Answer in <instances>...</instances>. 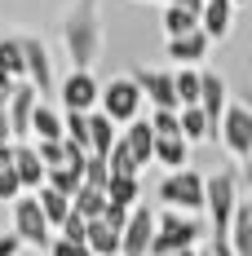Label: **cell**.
<instances>
[{"label":"cell","instance_id":"cell-1","mask_svg":"<svg viewBox=\"0 0 252 256\" xmlns=\"http://www.w3.org/2000/svg\"><path fill=\"white\" fill-rule=\"evenodd\" d=\"M62 40L76 71H93L102 58V0H71V9L62 14Z\"/></svg>","mask_w":252,"mask_h":256},{"label":"cell","instance_id":"cell-2","mask_svg":"<svg viewBox=\"0 0 252 256\" xmlns=\"http://www.w3.org/2000/svg\"><path fill=\"white\" fill-rule=\"evenodd\" d=\"M159 204L173 208V212H186V216H199L208 208V177H199L195 168L168 172L159 181Z\"/></svg>","mask_w":252,"mask_h":256},{"label":"cell","instance_id":"cell-3","mask_svg":"<svg viewBox=\"0 0 252 256\" xmlns=\"http://www.w3.org/2000/svg\"><path fill=\"white\" fill-rule=\"evenodd\" d=\"M203 238V226L199 216H186V212H159L155 221V243H151V256H173V252H190L195 243Z\"/></svg>","mask_w":252,"mask_h":256},{"label":"cell","instance_id":"cell-4","mask_svg":"<svg viewBox=\"0 0 252 256\" xmlns=\"http://www.w3.org/2000/svg\"><path fill=\"white\" fill-rule=\"evenodd\" d=\"M208 230L212 238H230L234 212H239V177L234 172H212L208 177Z\"/></svg>","mask_w":252,"mask_h":256},{"label":"cell","instance_id":"cell-5","mask_svg":"<svg viewBox=\"0 0 252 256\" xmlns=\"http://www.w3.org/2000/svg\"><path fill=\"white\" fill-rule=\"evenodd\" d=\"M142 88H137V80L133 76H115L111 84H102V115L111 120V124L120 128V124H133L137 120V110H142Z\"/></svg>","mask_w":252,"mask_h":256},{"label":"cell","instance_id":"cell-6","mask_svg":"<svg viewBox=\"0 0 252 256\" xmlns=\"http://www.w3.org/2000/svg\"><path fill=\"white\" fill-rule=\"evenodd\" d=\"M14 234L27 248H40V252L53 248V226H49V216H45V208H40V199H27L23 194L14 204Z\"/></svg>","mask_w":252,"mask_h":256},{"label":"cell","instance_id":"cell-7","mask_svg":"<svg viewBox=\"0 0 252 256\" xmlns=\"http://www.w3.org/2000/svg\"><path fill=\"white\" fill-rule=\"evenodd\" d=\"M217 142H221L234 159H248V154H252V110L243 102H230L226 106L221 128H217Z\"/></svg>","mask_w":252,"mask_h":256},{"label":"cell","instance_id":"cell-8","mask_svg":"<svg viewBox=\"0 0 252 256\" xmlns=\"http://www.w3.org/2000/svg\"><path fill=\"white\" fill-rule=\"evenodd\" d=\"M58 98L67 110H80V115H93L102 102V84L93 80V71H71V76L58 84Z\"/></svg>","mask_w":252,"mask_h":256},{"label":"cell","instance_id":"cell-9","mask_svg":"<svg viewBox=\"0 0 252 256\" xmlns=\"http://www.w3.org/2000/svg\"><path fill=\"white\" fill-rule=\"evenodd\" d=\"M23 58H27V84H31L40 98H49L53 88H58V80H53V58H49V49H45V40L23 36Z\"/></svg>","mask_w":252,"mask_h":256},{"label":"cell","instance_id":"cell-10","mask_svg":"<svg viewBox=\"0 0 252 256\" xmlns=\"http://www.w3.org/2000/svg\"><path fill=\"white\" fill-rule=\"evenodd\" d=\"M155 208H133L128 212V226H124V238H120V256H151V243H155Z\"/></svg>","mask_w":252,"mask_h":256},{"label":"cell","instance_id":"cell-11","mask_svg":"<svg viewBox=\"0 0 252 256\" xmlns=\"http://www.w3.org/2000/svg\"><path fill=\"white\" fill-rule=\"evenodd\" d=\"M133 80H137L142 98H146L155 110H181V102H177V84H173L168 71H133Z\"/></svg>","mask_w":252,"mask_h":256},{"label":"cell","instance_id":"cell-12","mask_svg":"<svg viewBox=\"0 0 252 256\" xmlns=\"http://www.w3.org/2000/svg\"><path fill=\"white\" fill-rule=\"evenodd\" d=\"M36 106H40V93L31 88V84H14V93H9V128H14V142H23L31 137V120H36Z\"/></svg>","mask_w":252,"mask_h":256},{"label":"cell","instance_id":"cell-13","mask_svg":"<svg viewBox=\"0 0 252 256\" xmlns=\"http://www.w3.org/2000/svg\"><path fill=\"white\" fill-rule=\"evenodd\" d=\"M14 172L23 181V190H45V181H49V168H45V159L36 146H27V142H14Z\"/></svg>","mask_w":252,"mask_h":256},{"label":"cell","instance_id":"cell-14","mask_svg":"<svg viewBox=\"0 0 252 256\" xmlns=\"http://www.w3.org/2000/svg\"><path fill=\"white\" fill-rule=\"evenodd\" d=\"M226 106H230V98H226V80L217 76V71H203V93H199V110L208 115V124H212V132L221 128V115H226Z\"/></svg>","mask_w":252,"mask_h":256},{"label":"cell","instance_id":"cell-15","mask_svg":"<svg viewBox=\"0 0 252 256\" xmlns=\"http://www.w3.org/2000/svg\"><path fill=\"white\" fill-rule=\"evenodd\" d=\"M230 26H234V4L230 0H203V14H199V31L208 40H226Z\"/></svg>","mask_w":252,"mask_h":256},{"label":"cell","instance_id":"cell-16","mask_svg":"<svg viewBox=\"0 0 252 256\" xmlns=\"http://www.w3.org/2000/svg\"><path fill=\"white\" fill-rule=\"evenodd\" d=\"M208 36L203 31H190V36H181V40H168V58H173L177 66H195V62H203L208 58Z\"/></svg>","mask_w":252,"mask_h":256},{"label":"cell","instance_id":"cell-17","mask_svg":"<svg viewBox=\"0 0 252 256\" xmlns=\"http://www.w3.org/2000/svg\"><path fill=\"white\" fill-rule=\"evenodd\" d=\"M124 142H128V150H133V159L146 168V164H155V128L151 120H133V124L124 128Z\"/></svg>","mask_w":252,"mask_h":256},{"label":"cell","instance_id":"cell-18","mask_svg":"<svg viewBox=\"0 0 252 256\" xmlns=\"http://www.w3.org/2000/svg\"><path fill=\"white\" fill-rule=\"evenodd\" d=\"M115 142H120V128L111 124L102 110H93V115H89V154L106 159V154L115 150Z\"/></svg>","mask_w":252,"mask_h":256},{"label":"cell","instance_id":"cell-19","mask_svg":"<svg viewBox=\"0 0 252 256\" xmlns=\"http://www.w3.org/2000/svg\"><path fill=\"white\" fill-rule=\"evenodd\" d=\"M155 164H164L168 172H181L190 164V142L186 137H155Z\"/></svg>","mask_w":252,"mask_h":256},{"label":"cell","instance_id":"cell-20","mask_svg":"<svg viewBox=\"0 0 252 256\" xmlns=\"http://www.w3.org/2000/svg\"><path fill=\"white\" fill-rule=\"evenodd\" d=\"M120 238H124V234H120V230H111L106 221H89L84 248H89L93 256H120Z\"/></svg>","mask_w":252,"mask_h":256},{"label":"cell","instance_id":"cell-21","mask_svg":"<svg viewBox=\"0 0 252 256\" xmlns=\"http://www.w3.org/2000/svg\"><path fill=\"white\" fill-rule=\"evenodd\" d=\"M31 137H36V142H62V137H67V128H62V115H58L49 102H40V106H36V120H31Z\"/></svg>","mask_w":252,"mask_h":256},{"label":"cell","instance_id":"cell-22","mask_svg":"<svg viewBox=\"0 0 252 256\" xmlns=\"http://www.w3.org/2000/svg\"><path fill=\"white\" fill-rule=\"evenodd\" d=\"M0 71L14 76L18 84L27 80V58H23V36H0Z\"/></svg>","mask_w":252,"mask_h":256},{"label":"cell","instance_id":"cell-23","mask_svg":"<svg viewBox=\"0 0 252 256\" xmlns=\"http://www.w3.org/2000/svg\"><path fill=\"white\" fill-rule=\"evenodd\" d=\"M177 120H181V137L190 142V146H199V142H212L217 132L208 124V115H203L199 106H186V110H177Z\"/></svg>","mask_w":252,"mask_h":256},{"label":"cell","instance_id":"cell-24","mask_svg":"<svg viewBox=\"0 0 252 256\" xmlns=\"http://www.w3.org/2000/svg\"><path fill=\"white\" fill-rule=\"evenodd\" d=\"M173 84H177V102H181V110H186V106H199L203 71H195V66H181V71H173Z\"/></svg>","mask_w":252,"mask_h":256},{"label":"cell","instance_id":"cell-25","mask_svg":"<svg viewBox=\"0 0 252 256\" xmlns=\"http://www.w3.org/2000/svg\"><path fill=\"white\" fill-rule=\"evenodd\" d=\"M106 199H111L115 208H128V212H133L137 199H142V181L137 177H111L106 181Z\"/></svg>","mask_w":252,"mask_h":256},{"label":"cell","instance_id":"cell-26","mask_svg":"<svg viewBox=\"0 0 252 256\" xmlns=\"http://www.w3.org/2000/svg\"><path fill=\"white\" fill-rule=\"evenodd\" d=\"M230 248L234 256H252V212L239 199V212H234V226H230Z\"/></svg>","mask_w":252,"mask_h":256},{"label":"cell","instance_id":"cell-27","mask_svg":"<svg viewBox=\"0 0 252 256\" xmlns=\"http://www.w3.org/2000/svg\"><path fill=\"white\" fill-rule=\"evenodd\" d=\"M190 31H199V18L186 14V9H177V4H164V36H168V40H181V36H190Z\"/></svg>","mask_w":252,"mask_h":256},{"label":"cell","instance_id":"cell-28","mask_svg":"<svg viewBox=\"0 0 252 256\" xmlns=\"http://www.w3.org/2000/svg\"><path fill=\"white\" fill-rule=\"evenodd\" d=\"M106 168H111V177H137V172H142V164L133 159V150H128V142H124V132H120L115 150L106 154Z\"/></svg>","mask_w":252,"mask_h":256},{"label":"cell","instance_id":"cell-29","mask_svg":"<svg viewBox=\"0 0 252 256\" xmlns=\"http://www.w3.org/2000/svg\"><path fill=\"white\" fill-rule=\"evenodd\" d=\"M36 199H40V208H45L49 226H53V230H62V221L71 216V199H67V194H58V190H49V186H45Z\"/></svg>","mask_w":252,"mask_h":256},{"label":"cell","instance_id":"cell-30","mask_svg":"<svg viewBox=\"0 0 252 256\" xmlns=\"http://www.w3.org/2000/svg\"><path fill=\"white\" fill-rule=\"evenodd\" d=\"M106 204H111V199H106V190H89V186H84V190H80L76 199H71V208H76V212L84 216V221H102Z\"/></svg>","mask_w":252,"mask_h":256},{"label":"cell","instance_id":"cell-31","mask_svg":"<svg viewBox=\"0 0 252 256\" xmlns=\"http://www.w3.org/2000/svg\"><path fill=\"white\" fill-rule=\"evenodd\" d=\"M45 186L58 190V194H67V199H76L80 190H84V177H80V168H53Z\"/></svg>","mask_w":252,"mask_h":256},{"label":"cell","instance_id":"cell-32","mask_svg":"<svg viewBox=\"0 0 252 256\" xmlns=\"http://www.w3.org/2000/svg\"><path fill=\"white\" fill-rule=\"evenodd\" d=\"M62 128H67V142H71V146L89 150V115H80V110H67V115H62Z\"/></svg>","mask_w":252,"mask_h":256},{"label":"cell","instance_id":"cell-33","mask_svg":"<svg viewBox=\"0 0 252 256\" xmlns=\"http://www.w3.org/2000/svg\"><path fill=\"white\" fill-rule=\"evenodd\" d=\"M106 181H111V168H106V159L89 154V159H84V186H89V190H106Z\"/></svg>","mask_w":252,"mask_h":256},{"label":"cell","instance_id":"cell-34","mask_svg":"<svg viewBox=\"0 0 252 256\" xmlns=\"http://www.w3.org/2000/svg\"><path fill=\"white\" fill-rule=\"evenodd\" d=\"M151 128H155V137H181V120H177V110H155V115H151Z\"/></svg>","mask_w":252,"mask_h":256},{"label":"cell","instance_id":"cell-35","mask_svg":"<svg viewBox=\"0 0 252 256\" xmlns=\"http://www.w3.org/2000/svg\"><path fill=\"white\" fill-rule=\"evenodd\" d=\"M84 234H89V221L80 216L76 208H71V216L62 221V230H58V238H67V243H84Z\"/></svg>","mask_w":252,"mask_h":256},{"label":"cell","instance_id":"cell-36","mask_svg":"<svg viewBox=\"0 0 252 256\" xmlns=\"http://www.w3.org/2000/svg\"><path fill=\"white\" fill-rule=\"evenodd\" d=\"M27 190H23V181H18V172H14V168H9V172H0V204H18V199H23Z\"/></svg>","mask_w":252,"mask_h":256},{"label":"cell","instance_id":"cell-37","mask_svg":"<svg viewBox=\"0 0 252 256\" xmlns=\"http://www.w3.org/2000/svg\"><path fill=\"white\" fill-rule=\"evenodd\" d=\"M49 256H93V252H89L84 243H67V238H53Z\"/></svg>","mask_w":252,"mask_h":256},{"label":"cell","instance_id":"cell-38","mask_svg":"<svg viewBox=\"0 0 252 256\" xmlns=\"http://www.w3.org/2000/svg\"><path fill=\"white\" fill-rule=\"evenodd\" d=\"M102 221H106L111 230H120V234H124V226H128V208H115V204H106V212H102Z\"/></svg>","mask_w":252,"mask_h":256},{"label":"cell","instance_id":"cell-39","mask_svg":"<svg viewBox=\"0 0 252 256\" xmlns=\"http://www.w3.org/2000/svg\"><path fill=\"white\" fill-rule=\"evenodd\" d=\"M14 142V128H9V98H0V146Z\"/></svg>","mask_w":252,"mask_h":256},{"label":"cell","instance_id":"cell-40","mask_svg":"<svg viewBox=\"0 0 252 256\" xmlns=\"http://www.w3.org/2000/svg\"><path fill=\"white\" fill-rule=\"evenodd\" d=\"M18 248H23V243H18V234H14V230L0 234V256H18Z\"/></svg>","mask_w":252,"mask_h":256},{"label":"cell","instance_id":"cell-41","mask_svg":"<svg viewBox=\"0 0 252 256\" xmlns=\"http://www.w3.org/2000/svg\"><path fill=\"white\" fill-rule=\"evenodd\" d=\"M208 256H234L230 238H208Z\"/></svg>","mask_w":252,"mask_h":256},{"label":"cell","instance_id":"cell-42","mask_svg":"<svg viewBox=\"0 0 252 256\" xmlns=\"http://www.w3.org/2000/svg\"><path fill=\"white\" fill-rule=\"evenodd\" d=\"M9 168H14V142L0 146V172H9Z\"/></svg>","mask_w":252,"mask_h":256},{"label":"cell","instance_id":"cell-43","mask_svg":"<svg viewBox=\"0 0 252 256\" xmlns=\"http://www.w3.org/2000/svg\"><path fill=\"white\" fill-rule=\"evenodd\" d=\"M177 9H186V14H195V18H199L203 14V0H173Z\"/></svg>","mask_w":252,"mask_h":256},{"label":"cell","instance_id":"cell-44","mask_svg":"<svg viewBox=\"0 0 252 256\" xmlns=\"http://www.w3.org/2000/svg\"><path fill=\"white\" fill-rule=\"evenodd\" d=\"M14 84H18V80H14V76H5V71H0V98H9V93H14Z\"/></svg>","mask_w":252,"mask_h":256},{"label":"cell","instance_id":"cell-45","mask_svg":"<svg viewBox=\"0 0 252 256\" xmlns=\"http://www.w3.org/2000/svg\"><path fill=\"white\" fill-rule=\"evenodd\" d=\"M243 181H248V186H252V154H248V159H243Z\"/></svg>","mask_w":252,"mask_h":256},{"label":"cell","instance_id":"cell-46","mask_svg":"<svg viewBox=\"0 0 252 256\" xmlns=\"http://www.w3.org/2000/svg\"><path fill=\"white\" fill-rule=\"evenodd\" d=\"M173 256H199V248H190V252H173Z\"/></svg>","mask_w":252,"mask_h":256},{"label":"cell","instance_id":"cell-47","mask_svg":"<svg viewBox=\"0 0 252 256\" xmlns=\"http://www.w3.org/2000/svg\"><path fill=\"white\" fill-rule=\"evenodd\" d=\"M230 4H234V9H239V4H248V0H230Z\"/></svg>","mask_w":252,"mask_h":256},{"label":"cell","instance_id":"cell-48","mask_svg":"<svg viewBox=\"0 0 252 256\" xmlns=\"http://www.w3.org/2000/svg\"><path fill=\"white\" fill-rule=\"evenodd\" d=\"M199 256H208V248H203V252H199Z\"/></svg>","mask_w":252,"mask_h":256},{"label":"cell","instance_id":"cell-49","mask_svg":"<svg viewBox=\"0 0 252 256\" xmlns=\"http://www.w3.org/2000/svg\"><path fill=\"white\" fill-rule=\"evenodd\" d=\"M164 4H173V0H164Z\"/></svg>","mask_w":252,"mask_h":256}]
</instances>
